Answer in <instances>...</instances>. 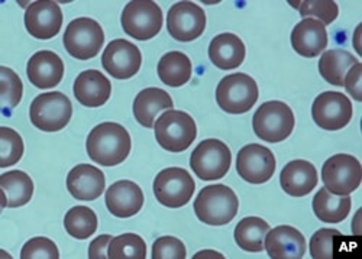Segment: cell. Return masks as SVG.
I'll return each instance as SVG.
<instances>
[{
    "mask_svg": "<svg viewBox=\"0 0 362 259\" xmlns=\"http://www.w3.org/2000/svg\"><path fill=\"white\" fill-rule=\"evenodd\" d=\"M168 34L180 42H190L206 30V13L193 2H178L167 13Z\"/></svg>",
    "mask_w": 362,
    "mask_h": 259,
    "instance_id": "13",
    "label": "cell"
},
{
    "mask_svg": "<svg viewBox=\"0 0 362 259\" xmlns=\"http://www.w3.org/2000/svg\"><path fill=\"white\" fill-rule=\"evenodd\" d=\"M127 35L138 41H148L157 37L163 28V11L153 0L129 2L120 16Z\"/></svg>",
    "mask_w": 362,
    "mask_h": 259,
    "instance_id": "8",
    "label": "cell"
},
{
    "mask_svg": "<svg viewBox=\"0 0 362 259\" xmlns=\"http://www.w3.org/2000/svg\"><path fill=\"white\" fill-rule=\"evenodd\" d=\"M64 47L76 60H92L105 44V32L99 22L92 18L71 20L64 32Z\"/></svg>",
    "mask_w": 362,
    "mask_h": 259,
    "instance_id": "7",
    "label": "cell"
},
{
    "mask_svg": "<svg viewBox=\"0 0 362 259\" xmlns=\"http://www.w3.org/2000/svg\"><path fill=\"white\" fill-rule=\"evenodd\" d=\"M64 227L70 236L80 241L88 239L98 230V216L92 209L76 206L67 212L64 217Z\"/></svg>",
    "mask_w": 362,
    "mask_h": 259,
    "instance_id": "31",
    "label": "cell"
},
{
    "mask_svg": "<svg viewBox=\"0 0 362 259\" xmlns=\"http://www.w3.org/2000/svg\"><path fill=\"white\" fill-rule=\"evenodd\" d=\"M264 249L273 259H298L306 253V239L293 226H277L268 230Z\"/></svg>",
    "mask_w": 362,
    "mask_h": 259,
    "instance_id": "17",
    "label": "cell"
},
{
    "mask_svg": "<svg viewBox=\"0 0 362 259\" xmlns=\"http://www.w3.org/2000/svg\"><path fill=\"white\" fill-rule=\"evenodd\" d=\"M247 55L245 44L235 34L216 35L209 45V59L223 71L235 70L244 63Z\"/></svg>",
    "mask_w": 362,
    "mask_h": 259,
    "instance_id": "24",
    "label": "cell"
},
{
    "mask_svg": "<svg viewBox=\"0 0 362 259\" xmlns=\"http://www.w3.org/2000/svg\"><path fill=\"white\" fill-rule=\"evenodd\" d=\"M294 125L296 119L291 107L279 100L262 103L252 118L255 135L269 143L286 140L291 135Z\"/></svg>",
    "mask_w": 362,
    "mask_h": 259,
    "instance_id": "4",
    "label": "cell"
},
{
    "mask_svg": "<svg viewBox=\"0 0 362 259\" xmlns=\"http://www.w3.org/2000/svg\"><path fill=\"white\" fill-rule=\"evenodd\" d=\"M341 236L337 229H319L310 239V255L316 259L334 258V239Z\"/></svg>",
    "mask_w": 362,
    "mask_h": 259,
    "instance_id": "36",
    "label": "cell"
},
{
    "mask_svg": "<svg viewBox=\"0 0 362 259\" xmlns=\"http://www.w3.org/2000/svg\"><path fill=\"white\" fill-rule=\"evenodd\" d=\"M203 256H215V258H225L222 253L219 252H214V251H203L194 255V258H203Z\"/></svg>",
    "mask_w": 362,
    "mask_h": 259,
    "instance_id": "41",
    "label": "cell"
},
{
    "mask_svg": "<svg viewBox=\"0 0 362 259\" xmlns=\"http://www.w3.org/2000/svg\"><path fill=\"white\" fill-rule=\"evenodd\" d=\"M259 97L257 81L245 73H233L221 80L216 88L219 107L230 114L250 112Z\"/></svg>",
    "mask_w": 362,
    "mask_h": 259,
    "instance_id": "5",
    "label": "cell"
},
{
    "mask_svg": "<svg viewBox=\"0 0 362 259\" xmlns=\"http://www.w3.org/2000/svg\"><path fill=\"white\" fill-rule=\"evenodd\" d=\"M0 81H2V93H0V100H2L4 113L8 114L9 110H13L23 95V84L19 76L8 67H0Z\"/></svg>",
    "mask_w": 362,
    "mask_h": 259,
    "instance_id": "34",
    "label": "cell"
},
{
    "mask_svg": "<svg viewBox=\"0 0 362 259\" xmlns=\"http://www.w3.org/2000/svg\"><path fill=\"white\" fill-rule=\"evenodd\" d=\"M0 188L4 193L2 207H22L34 195V181L26 172L13 169L0 176Z\"/></svg>",
    "mask_w": 362,
    "mask_h": 259,
    "instance_id": "26",
    "label": "cell"
},
{
    "mask_svg": "<svg viewBox=\"0 0 362 259\" xmlns=\"http://www.w3.org/2000/svg\"><path fill=\"white\" fill-rule=\"evenodd\" d=\"M356 63V56L345 49H329L320 56L319 73L329 84L344 88L346 73Z\"/></svg>",
    "mask_w": 362,
    "mask_h": 259,
    "instance_id": "29",
    "label": "cell"
},
{
    "mask_svg": "<svg viewBox=\"0 0 362 259\" xmlns=\"http://www.w3.org/2000/svg\"><path fill=\"white\" fill-rule=\"evenodd\" d=\"M232 164V154L225 142L219 139H204L194 148L190 157V167L203 181L223 179Z\"/></svg>",
    "mask_w": 362,
    "mask_h": 259,
    "instance_id": "9",
    "label": "cell"
},
{
    "mask_svg": "<svg viewBox=\"0 0 362 259\" xmlns=\"http://www.w3.org/2000/svg\"><path fill=\"white\" fill-rule=\"evenodd\" d=\"M239 200L232 188L223 184L207 186L200 190L194 200V213L202 223L223 226L235 219Z\"/></svg>",
    "mask_w": 362,
    "mask_h": 259,
    "instance_id": "2",
    "label": "cell"
},
{
    "mask_svg": "<svg viewBox=\"0 0 362 259\" xmlns=\"http://www.w3.org/2000/svg\"><path fill=\"white\" fill-rule=\"evenodd\" d=\"M63 12L58 4L51 0L34 2L25 12V28L37 40H51L58 35L63 26Z\"/></svg>",
    "mask_w": 362,
    "mask_h": 259,
    "instance_id": "16",
    "label": "cell"
},
{
    "mask_svg": "<svg viewBox=\"0 0 362 259\" xmlns=\"http://www.w3.org/2000/svg\"><path fill=\"white\" fill-rule=\"evenodd\" d=\"M301 16H313L323 25L334 22L339 15V6L334 0H305V2H291Z\"/></svg>",
    "mask_w": 362,
    "mask_h": 259,
    "instance_id": "35",
    "label": "cell"
},
{
    "mask_svg": "<svg viewBox=\"0 0 362 259\" xmlns=\"http://www.w3.org/2000/svg\"><path fill=\"white\" fill-rule=\"evenodd\" d=\"M132 140L129 132L119 124L105 122L88 133L87 154L93 162L103 167L122 164L131 154Z\"/></svg>",
    "mask_w": 362,
    "mask_h": 259,
    "instance_id": "1",
    "label": "cell"
},
{
    "mask_svg": "<svg viewBox=\"0 0 362 259\" xmlns=\"http://www.w3.org/2000/svg\"><path fill=\"white\" fill-rule=\"evenodd\" d=\"M153 188L158 203L170 209H178L192 200L196 183L185 168L171 167L158 172Z\"/></svg>",
    "mask_w": 362,
    "mask_h": 259,
    "instance_id": "10",
    "label": "cell"
},
{
    "mask_svg": "<svg viewBox=\"0 0 362 259\" xmlns=\"http://www.w3.org/2000/svg\"><path fill=\"white\" fill-rule=\"evenodd\" d=\"M26 74L35 88L47 90L62 83L64 77V63L58 54L44 49L35 52L28 61Z\"/></svg>",
    "mask_w": 362,
    "mask_h": 259,
    "instance_id": "18",
    "label": "cell"
},
{
    "mask_svg": "<svg viewBox=\"0 0 362 259\" xmlns=\"http://www.w3.org/2000/svg\"><path fill=\"white\" fill-rule=\"evenodd\" d=\"M156 139L168 152H185L197 136V126L189 113L170 109L157 118L154 125Z\"/></svg>",
    "mask_w": 362,
    "mask_h": 259,
    "instance_id": "3",
    "label": "cell"
},
{
    "mask_svg": "<svg viewBox=\"0 0 362 259\" xmlns=\"http://www.w3.org/2000/svg\"><path fill=\"white\" fill-rule=\"evenodd\" d=\"M110 235H102L96 238L88 246V258H109V245L112 242Z\"/></svg>",
    "mask_w": 362,
    "mask_h": 259,
    "instance_id": "40",
    "label": "cell"
},
{
    "mask_svg": "<svg viewBox=\"0 0 362 259\" xmlns=\"http://www.w3.org/2000/svg\"><path fill=\"white\" fill-rule=\"evenodd\" d=\"M352 200L349 195H337L320 188L313 198V212L323 223H341L351 212Z\"/></svg>",
    "mask_w": 362,
    "mask_h": 259,
    "instance_id": "27",
    "label": "cell"
},
{
    "mask_svg": "<svg viewBox=\"0 0 362 259\" xmlns=\"http://www.w3.org/2000/svg\"><path fill=\"white\" fill-rule=\"evenodd\" d=\"M21 258H23V259H35V258L58 259L59 251L51 239L34 238L23 245V248L21 251Z\"/></svg>",
    "mask_w": 362,
    "mask_h": 259,
    "instance_id": "37",
    "label": "cell"
},
{
    "mask_svg": "<svg viewBox=\"0 0 362 259\" xmlns=\"http://www.w3.org/2000/svg\"><path fill=\"white\" fill-rule=\"evenodd\" d=\"M174 107L171 96L158 88H149L138 93L134 100V116L144 128H154L157 116Z\"/></svg>",
    "mask_w": 362,
    "mask_h": 259,
    "instance_id": "25",
    "label": "cell"
},
{
    "mask_svg": "<svg viewBox=\"0 0 362 259\" xmlns=\"http://www.w3.org/2000/svg\"><path fill=\"white\" fill-rule=\"evenodd\" d=\"M144 206L142 188L129 180L113 183L106 191L107 210L120 219H128L141 212Z\"/></svg>",
    "mask_w": 362,
    "mask_h": 259,
    "instance_id": "19",
    "label": "cell"
},
{
    "mask_svg": "<svg viewBox=\"0 0 362 259\" xmlns=\"http://www.w3.org/2000/svg\"><path fill=\"white\" fill-rule=\"evenodd\" d=\"M317 169L305 159H294L288 162L280 174V184L284 193L291 197H305L317 186Z\"/></svg>",
    "mask_w": 362,
    "mask_h": 259,
    "instance_id": "22",
    "label": "cell"
},
{
    "mask_svg": "<svg viewBox=\"0 0 362 259\" xmlns=\"http://www.w3.org/2000/svg\"><path fill=\"white\" fill-rule=\"evenodd\" d=\"M102 66L112 77L128 80L139 73L142 54L135 44L127 40H115L109 42L102 55Z\"/></svg>",
    "mask_w": 362,
    "mask_h": 259,
    "instance_id": "15",
    "label": "cell"
},
{
    "mask_svg": "<svg viewBox=\"0 0 362 259\" xmlns=\"http://www.w3.org/2000/svg\"><path fill=\"white\" fill-rule=\"evenodd\" d=\"M361 76H362V64L356 63L349 68V71L345 76L344 81V88L346 92L356 100H362V93H361Z\"/></svg>",
    "mask_w": 362,
    "mask_h": 259,
    "instance_id": "39",
    "label": "cell"
},
{
    "mask_svg": "<svg viewBox=\"0 0 362 259\" xmlns=\"http://www.w3.org/2000/svg\"><path fill=\"white\" fill-rule=\"evenodd\" d=\"M322 180L329 193L337 195H349L361 186V162L349 154H337L330 157L323 164Z\"/></svg>",
    "mask_w": 362,
    "mask_h": 259,
    "instance_id": "11",
    "label": "cell"
},
{
    "mask_svg": "<svg viewBox=\"0 0 362 259\" xmlns=\"http://www.w3.org/2000/svg\"><path fill=\"white\" fill-rule=\"evenodd\" d=\"M67 188L76 200L93 201L103 194L106 188V179L102 169L98 167L80 164L69 172Z\"/></svg>",
    "mask_w": 362,
    "mask_h": 259,
    "instance_id": "20",
    "label": "cell"
},
{
    "mask_svg": "<svg viewBox=\"0 0 362 259\" xmlns=\"http://www.w3.org/2000/svg\"><path fill=\"white\" fill-rule=\"evenodd\" d=\"M352 103L344 93L325 92L319 95L312 106L315 124L325 131H341L352 119Z\"/></svg>",
    "mask_w": 362,
    "mask_h": 259,
    "instance_id": "12",
    "label": "cell"
},
{
    "mask_svg": "<svg viewBox=\"0 0 362 259\" xmlns=\"http://www.w3.org/2000/svg\"><path fill=\"white\" fill-rule=\"evenodd\" d=\"M74 96L84 107L103 106L112 93L107 77L98 70H86L74 81Z\"/></svg>",
    "mask_w": 362,
    "mask_h": 259,
    "instance_id": "23",
    "label": "cell"
},
{
    "mask_svg": "<svg viewBox=\"0 0 362 259\" xmlns=\"http://www.w3.org/2000/svg\"><path fill=\"white\" fill-rule=\"evenodd\" d=\"M109 258H146V243L135 234H124L112 239L109 245Z\"/></svg>",
    "mask_w": 362,
    "mask_h": 259,
    "instance_id": "32",
    "label": "cell"
},
{
    "mask_svg": "<svg viewBox=\"0 0 362 259\" xmlns=\"http://www.w3.org/2000/svg\"><path fill=\"white\" fill-rule=\"evenodd\" d=\"M269 224L261 217H245L235 227V242L236 245L247 252H262L264 239L268 234Z\"/></svg>",
    "mask_w": 362,
    "mask_h": 259,
    "instance_id": "30",
    "label": "cell"
},
{
    "mask_svg": "<svg viewBox=\"0 0 362 259\" xmlns=\"http://www.w3.org/2000/svg\"><path fill=\"white\" fill-rule=\"evenodd\" d=\"M327 42L326 26L313 18L300 20L291 32L293 49L306 59H315L320 55L326 49Z\"/></svg>",
    "mask_w": 362,
    "mask_h": 259,
    "instance_id": "21",
    "label": "cell"
},
{
    "mask_svg": "<svg viewBox=\"0 0 362 259\" xmlns=\"http://www.w3.org/2000/svg\"><path fill=\"white\" fill-rule=\"evenodd\" d=\"M236 171L247 183L264 184L276 172V157L267 147L250 143L238 152Z\"/></svg>",
    "mask_w": 362,
    "mask_h": 259,
    "instance_id": "14",
    "label": "cell"
},
{
    "mask_svg": "<svg viewBox=\"0 0 362 259\" xmlns=\"http://www.w3.org/2000/svg\"><path fill=\"white\" fill-rule=\"evenodd\" d=\"M157 71L164 84L170 88H181L190 81L193 66L185 52L171 51L161 56Z\"/></svg>",
    "mask_w": 362,
    "mask_h": 259,
    "instance_id": "28",
    "label": "cell"
},
{
    "mask_svg": "<svg viewBox=\"0 0 362 259\" xmlns=\"http://www.w3.org/2000/svg\"><path fill=\"white\" fill-rule=\"evenodd\" d=\"M186 256H187V251L185 243L174 236L158 238L153 245L154 259H164V258L185 259Z\"/></svg>",
    "mask_w": 362,
    "mask_h": 259,
    "instance_id": "38",
    "label": "cell"
},
{
    "mask_svg": "<svg viewBox=\"0 0 362 259\" xmlns=\"http://www.w3.org/2000/svg\"><path fill=\"white\" fill-rule=\"evenodd\" d=\"M73 116V104L70 99L59 93H42L34 99L29 109L33 125L42 132H58L64 129Z\"/></svg>",
    "mask_w": 362,
    "mask_h": 259,
    "instance_id": "6",
    "label": "cell"
},
{
    "mask_svg": "<svg viewBox=\"0 0 362 259\" xmlns=\"http://www.w3.org/2000/svg\"><path fill=\"white\" fill-rule=\"evenodd\" d=\"M23 151L25 145L21 135L11 128H0V167L8 168L18 164Z\"/></svg>",
    "mask_w": 362,
    "mask_h": 259,
    "instance_id": "33",
    "label": "cell"
}]
</instances>
